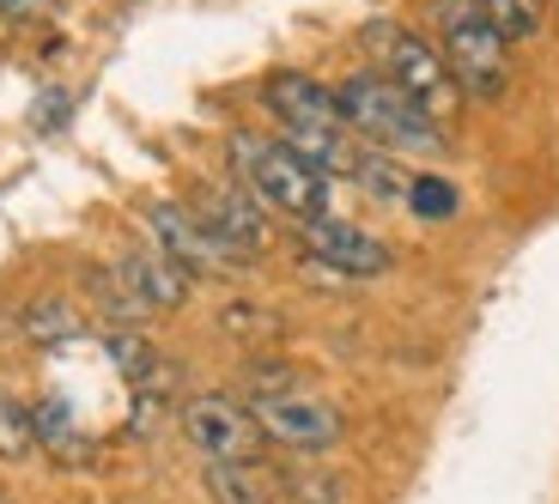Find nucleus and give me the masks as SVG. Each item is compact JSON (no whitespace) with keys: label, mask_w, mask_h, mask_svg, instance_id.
I'll list each match as a JSON object with an SVG mask.
<instances>
[{"label":"nucleus","mask_w":559,"mask_h":504,"mask_svg":"<svg viewBox=\"0 0 559 504\" xmlns=\"http://www.w3.org/2000/svg\"><path fill=\"white\" fill-rule=\"evenodd\" d=\"M225 158H231L238 182L262 201V207L286 213V219H298V225L329 213V177H322L310 158H298L286 141H274V134L238 128V134L225 141Z\"/></svg>","instance_id":"obj_2"},{"label":"nucleus","mask_w":559,"mask_h":504,"mask_svg":"<svg viewBox=\"0 0 559 504\" xmlns=\"http://www.w3.org/2000/svg\"><path fill=\"white\" fill-rule=\"evenodd\" d=\"M25 335L37 340V347H49V340H73L80 335V316H73V304H61V298H43V304L25 310Z\"/></svg>","instance_id":"obj_19"},{"label":"nucleus","mask_w":559,"mask_h":504,"mask_svg":"<svg viewBox=\"0 0 559 504\" xmlns=\"http://www.w3.org/2000/svg\"><path fill=\"white\" fill-rule=\"evenodd\" d=\"M262 104L274 110L280 141L293 146L298 158H310L322 177H353V170H359V153H365V146H359V134L341 122L335 85L310 80V73L280 68V73H267Z\"/></svg>","instance_id":"obj_1"},{"label":"nucleus","mask_w":559,"mask_h":504,"mask_svg":"<svg viewBox=\"0 0 559 504\" xmlns=\"http://www.w3.org/2000/svg\"><path fill=\"white\" fill-rule=\"evenodd\" d=\"M298 243H305L310 262H322L329 274H347V280H378V274H390V262H395V250L383 238H371V231L353 225V219H335V213L305 219L298 225Z\"/></svg>","instance_id":"obj_9"},{"label":"nucleus","mask_w":559,"mask_h":504,"mask_svg":"<svg viewBox=\"0 0 559 504\" xmlns=\"http://www.w3.org/2000/svg\"><path fill=\"white\" fill-rule=\"evenodd\" d=\"M37 456V432H31V407L0 395V463H31Z\"/></svg>","instance_id":"obj_17"},{"label":"nucleus","mask_w":559,"mask_h":504,"mask_svg":"<svg viewBox=\"0 0 559 504\" xmlns=\"http://www.w3.org/2000/svg\"><path fill=\"white\" fill-rule=\"evenodd\" d=\"M116 267H122V280L134 286V298L146 310H182V298H189V274L165 250H153V243L146 250H128Z\"/></svg>","instance_id":"obj_11"},{"label":"nucleus","mask_w":559,"mask_h":504,"mask_svg":"<svg viewBox=\"0 0 559 504\" xmlns=\"http://www.w3.org/2000/svg\"><path fill=\"white\" fill-rule=\"evenodd\" d=\"M85 286H92V298H98L104 304V316H110V323H140V316H146V304H140L134 298V286L122 280V267H92V274H85Z\"/></svg>","instance_id":"obj_15"},{"label":"nucleus","mask_w":559,"mask_h":504,"mask_svg":"<svg viewBox=\"0 0 559 504\" xmlns=\"http://www.w3.org/2000/svg\"><path fill=\"white\" fill-rule=\"evenodd\" d=\"M480 13L492 19V31L504 43H523L547 25V0H480Z\"/></svg>","instance_id":"obj_16"},{"label":"nucleus","mask_w":559,"mask_h":504,"mask_svg":"<svg viewBox=\"0 0 559 504\" xmlns=\"http://www.w3.org/2000/svg\"><path fill=\"white\" fill-rule=\"evenodd\" d=\"M250 413L262 425L267 444L293 449V456H322V449H335L347 420H341L335 401H322V395H305V389H286V395H250Z\"/></svg>","instance_id":"obj_8"},{"label":"nucleus","mask_w":559,"mask_h":504,"mask_svg":"<svg viewBox=\"0 0 559 504\" xmlns=\"http://www.w3.org/2000/svg\"><path fill=\"white\" fill-rule=\"evenodd\" d=\"M438 56L450 61L462 92L475 98H499L511 85V43L492 31V19L480 13V0H438Z\"/></svg>","instance_id":"obj_4"},{"label":"nucleus","mask_w":559,"mask_h":504,"mask_svg":"<svg viewBox=\"0 0 559 504\" xmlns=\"http://www.w3.org/2000/svg\"><path fill=\"white\" fill-rule=\"evenodd\" d=\"M43 13H49V0H0V19L7 25H37Z\"/></svg>","instance_id":"obj_22"},{"label":"nucleus","mask_w":559,"mask_h":504,"mask_svg":"<svg viewBox=\"0 0 559 504\" xmlns=\"http://www.w3.org/2000/svg\"><path fill=\"white\" fill-rule=\"evenodd\" d=\"M365 43L378 49L383 80L402 85V92L432 116V122H444V116L456 110L462 85H456V73H450V61L438 56V43L414 37V31H402V25H371V31H365Z\"/></svg>","instance_id":"obj_5"},{"label":"nucleus","mask_w":559,"mask_h":504,"mask_svg":"<svg viewBox=\"0 0 559 504\" xmlns=\"http://www.w3.org/2000/svg\"><path fill=\"white\" fill-rule=\"evenodd\" d=\"M335 104H341V122L359 141H371L378 153H432L444 141L432 116L419 110L395 80H383V73H347L335 85Z\"/></svg>","instance_id":"obj_3"},{"label":"nucleus","mask_w":559,"mask_h":504,"mask_svg":"<svg viewBox=\"0 0 559 504\" xmlns=\"http://www.w3.org/2000/svg\"><path fill=\"white\" fill-rule=\"evenodd\" d=\"M255 310H262V304H231V310H225V328H231V335H274V316H255Z\"/></svg>","instance_id":"obj_21"},{"label":"nucleus","mask_w":559,"mask_h":504,"mask_svg":"<svg viewBox=\"0 0 559 504\" xmlns=\"http://www.w3.org/2000/svg\"><path fill=\"white\" fill-rule=\"evenodd\" d=\"M353 182H365V189H371V195L378 201H407V170L395 165V153H371V146H365L359 153V170H353Z\"/></svg>","instance_id":"obj_18"},{"label":"nucleus","mask_w":559,"mask_h":504,"mask_svg":"<svg viewBox=\"0 0 559 504\" xmlns=\"http://www.w3.org/2000/svg\"><path fill=\"white\" fill-rule=\"evenodd\" d=\"M182 437L195 444V456L207 468H262V449H267L250 401L219 395V389L182 401Z\"/></svg>","instance_id":"obj_6"},{"label":"nucleus","mask_w":559,"mask_h":504,"mask_svg":"<svg viewBox=\"0 0 559 504\" xmlns=\"http://www.w3.org/2000/svg\"><path fill=\"white\" fill-rule=\"evenodd\" d=\"M274 499H286V504H347L353 492H347V480L329 475V468L298 463V468H286V475L274 480Z\"/></svg>","instance_id":"obj_13"},{"label":"nucleus","mask_w":559,"mask_h":504,"mask_svg":"<svg viewBox=\"0 0 559 504\" xmlns=\"http://www.w3.org/2000/svg\"><path fill=\"white\" fill-rule=\"evenodd\" d=\"M31 432H37V449H49V456H61V463H80L85 456L80 425H73L68 401H56V395H43V401L31 407Z\"/></svg>","instance_id":"obj_12"},{"label":"nucleus","mask_w":559,"mask_h":504,"mask_svg":"<svg viewBox=\"0 0 559 504\" xmlns=\"http://www.w3.org/2000/svg\"><path fill=\"white\" fill-rule=\"evenodd\" d=\"M207 499L213 504H280L274 480H262V468H207Z\"/></svg>","instance_id":"obj_14"},{"label":"nucleus","mask_w":559,"mask_h":504,"mask_svg":"<svg viewBox=\"0 0 559 504\" xmlns=\"http://www.w3.org/2000/svg\"><path fill=\"white\" fill-rule=\"evenodd\" d=\"M146 231H153V250H165L189 280H231V274L250 267V255H238L225 238H213V225L195 207H182V201H153Z\"/></svg>","instance_id":"obj_7"},{"label":"nucleus","mask_w":559,"mask_h":504,"mask_svg":"<svg viewBox=\"0 0 559 504\" xmlns=\"http://www.w3.org/2000/svg\"><path fill=\"white\" fill-rule=\"evenodd\" d=\"M407 207H414L426 225H438V219H456L462 201H456V189H450L444 177H414L407 182Z\"/></svg>","instance_id":"obj_20"},{"label":"nucleus","mask_w":559,"mask_h":504,"mask_svg":"<svg viewBox=\"0 0 559 504\" xmlns=\"http://www.w3.org/2000/svg\"><path fill=\"white\" fill-rule=\"evenodd\" d=\"M195 213L213 225V238H225L238 255H262L267 243H274V225H267L262 201H255L243 182H201Z\"/></svg>","instance_id":"obj_10"}]
</instances>
